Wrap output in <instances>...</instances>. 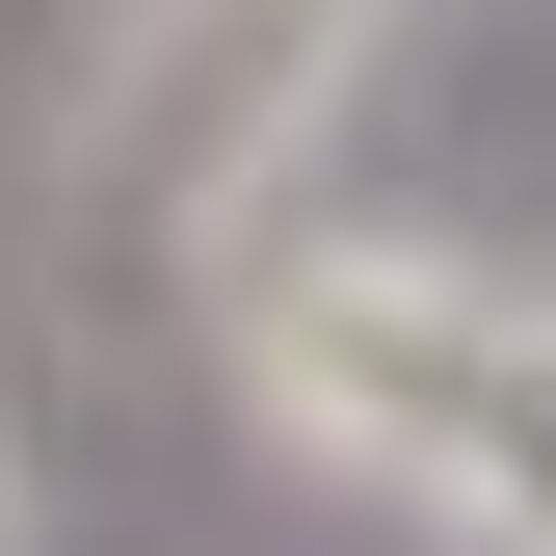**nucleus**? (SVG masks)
I'll return each mask as SVG.
<instances>
[{"instance_id": "obj_1", "label": "nucleus", "mask_w": 556, "mask_h": 556, "mask_svg": "<svg viewBox=\"0 0 556 556\" xmlns=\"http://www.w3.org/2000/svg\"><path fill=\"white\" fill-rule=\"evenodd\" d=\"M213 397L265 477H318L425 556H556V265L318 213L213 292Z\"/></svg>"}, {"instance_id": "obj_2", "label": "nucleus", "mask_w": 556, "mask_h": 556, "mask_svg": "<svg viewBox=\"0 0 556 556\" xmlns=\"http://www.w3.org/2000/svg\"><path fill=\"white\" fill-rule=\"evenodd\" d=\"M397 53V0H132L80 53V106H53V239H132L186 265V292H239L292 213V160L344 132V80Z\"/></svg>"}, {"instance_id": "obj_3", "label": "nucleus", "mask_w": 556, "mask_h": 556, "mask_svg": "<svg viewBox=\"0 0 556 556\" xmlns=\"http://www.w3.org/2000/svg\"><path fill=\"white\" fill-rule=\"evenodd\" d=\"M27 530H53V477H27V397H0V556H27Z\"/></svg>"}]
</instances>
